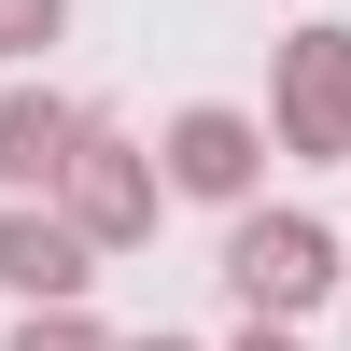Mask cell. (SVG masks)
I'll return each instance as SVG.
<instances>
[{
  "instance_id": "obj_1",
  "label": "cell",
  "mask_w": 351,
  "mask_h": 351,
  "mask_svg": "<svg viewBox=\"0 0 351 351\" xmlns=\"http://www.w3.org/2000/svg\"><path fill=\"white\" fill-rule=\"evenodd\" d=\"M56 211L84 225V253H141L155 239V211H169V183H155V141H112L99 112H84V141H71V169H56Z\"/></svg>"
},
{
  "instance_id": "obj_2",
  "label": "cell",
  "mask_w": 351,
  "mask_h": 351,
  "mask_svg": "<svg viewBox=\"0 0 351 351\" xmlns=\"http://www.w3.org/2000/svg\"><path fill=\"white\" fill-rule=\"evenodd\" d=\"M225 295L267 309V324H295V309L337 295V239L309 211H253V197H239V225H225Z\"/></svg>"
},
{
  "instance_id": "obj_3",
  "label": "cell",
  "mask_w": 351,
  "mask_h": 351,
  "mask_svg": "<svg viewBox=\"0 0 351 351\" xmlns=\"http://www.w3.org/2000/svg\"><path fill=\"white\" fill-rule=\"evenodd\" d=\"M267 141L309 169H351V28H295L267 71Z\"/></svg>"
},
{
  "instance_id": "obj_4",
  "label": "cell",
  "mask_w": 351,
  "mask_h": 351,
  "mask_svg": "<svg viewBox=\"0 0 351 351\" xmlns=\"http://www.w3.org/2000/svg\"><path fill=\"white\" fill-rule=\"evenodd\" d=\"M155 183H169V197H211V211H239V197L267 183V127H253L239 99H183V112H169V141H155Z\"/></svg>"
},
{
  "instance_id": "obj_5",
  "label": "cell",
  "mask_w": 351,
  "mask_h": 351,
  "mask_svg": "<svg viewBox=\"0 0 351 351\" xmlns=\"http://www.w3.org/2000/svg\"><path fill=\"white\" fill-rule=\"evenodd\" d=\"M99 281V253H84V225L56 211V197H0V295L14 309H56Z\"/></svg>"
},
{
  "instance_id": "obj_6",
  "label": "cell",
  "mask_w": 351,
  "mask_h": 351,
  "mask_svg": "<svg viewBox=\"0 0 351 351\" xmlns=\"http://www.w3.org/2000/svg\"><path fill=\"white\" fill-rule=\"evenodd\" d=\"M71 141H84V112L56 99L43 71H28V84H0V197H43L56 169H71Z\"/></svg>"
},
{
  "instance_id": "obj_7",
  "label": "cell",
  "mask_w": 351,
  "mask_h": 351,
  "mask_svg": "<svg viewBox=\"0 0 351 351\" xmlns=\"http://www.w3.org/2000/svg\"><path fill=\"white\" fill-rule=\"evenodd\" d=\"M56 43H71V0H0V56L14 71H43Z\"/></svg>"
},
{
  "instance_id": "obj_8",
  "label": "cell",
  "mask_w": 351,
  "mask_h": 351,
  "mask_svg": "<svg viewBox=\"0 0 351 351\" xmlns=\"http://www.w3.org/2000/svg\"><path fill=\"white\" fill-rule=\"evenodd\" d=\"M14 351H112V337L84 324V295H56V309H28V324H14Z\"/></svg>"
},
{
  "instance_id": "obj_9",
  "label": "cell",
  "mask_w": 351,
  "mask_h": 351,
  "mask_svg": "<svg viewBox=\"0 0 351 351\" xmlns=\"http://www.w3.org/2000/svg\"><path fill=\"white\" fill-rule=\"evenodd\" d=\"M239 351H309L295 324H267V309H253V324H239Z\"/></svg>"
},
{
  "instance_id": "obj_10",
  "label": "cell",
  "mask_w": 351,
  "mask_h": 351,
  "mask_svg": "<svg viewBox=\"0 0 351 351\" xmlns=\"http://www.w3.org/2000/svg\"><path fill=\"white\" fill-rule=\"evenodd\" d=\"M112 351H197V337H169V324H155V337H112Z\"/></svg>"
},
{
  "instance_id": "obj_11",
  "label": "cell",
  "mask_w": 351,
  "mask_h": 351,
  "mask_svg": "<svg viewBox=\"0 0 351 351\" xmlns=\"http://www.w3.org/2000/svg\"><path fill=\"white\" fill-rule=\"evenodd\" d=\"M337 295H351V239H337Z\"/></svg>"
}]
</instances>
